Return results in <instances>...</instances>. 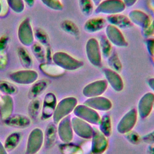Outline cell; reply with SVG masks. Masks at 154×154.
<instances>
[{
	"label": "cell",
	"instance_id": "6da1fadb",
	"mask_svg": "<svg viewBox=\"0 0 154 154\" xmlns=\"http://www.w3.org/2000/svg\"><path fill=\"white\" fill-rule=\"evenodd\" d=\"M40 102L38 100L33 101L29 105V110L28 111L32 117H37L40 109Z\"/></svg>",
	"mask_w": 154,
	"mask_h": 154
},
{
	"label": "cell",
	"instance_id": "7a4b0ae2",
	"mask_svg": "<svg viewBox=\"0 0 154 154\" xmlns=\"http://www.w3.org/2000/svg\"><path fill=\"white\" fill-rule=\"evenodd\" d=\"M55 129L54 127L51 126L48 128V129L46 132V141H47V145H50L55 139Z\"/></svg>",
	"mask_w": 154,
	"mask_h": 154
},
{
	"label": "cell",
	"instance_id": "3957f363",
	"mask_svg": "<svg viewBox=\"0 0 154 154\" xmlns=\"http://www.w3.org/2000/svg\"><path fill=\"white\" fill-rule=\"evenodd\" d=\"M18 140H19V136L17 135V134L16 135V137L14 138V140H12L11 136H10V137H8V138L7 139V143H6L7 149H8L9 150H11V149H12L13 148L15 147V146H16L17 145V144Z\"/></svg>",
	"mask_w": 154,
	"mask_h": 154
}]
</instances>
